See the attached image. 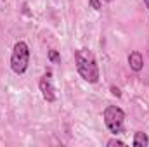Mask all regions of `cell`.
<instances>
[{
	"label": "cell",
	"instance_id": "7a4b0ae2",
	"mask_svg": "<svg viewBox=\"0 0 149 147\" xmlns=\"http://www.w3.org/2000/svg\"><path fill=\"white\" fill-rule=\"evenodd\" d=\"M30 66V47L26 42L19 40L14 43L12 47V54H10V69L12 73L21 76V74L26 73Z\"/></svg>",
	"mask_w": 149,
	"mask_h": 147
},
{
	"label": "cell",
	"instance_id": "277c9868",
	"mask_svg": "<svg viewBox=\"0 0 149 147\" xmlns=\"http://www.w3.org/2000/svg\"><path fill=\"white\" fill-rule=\"evenodd\" d=\"M38 88L42 92V97L43 101L47 102H56L57 95H56V87H54V81H52V71L47 69L45 73L42 74L40 81H38Z\"/></svg>",
	"mask_w": 149,
	"mask_h": 147
},
{
	"label": "cell",
	"instance_id": "52a82bcc",
	"mask_svg": "<svg viewBox=\"0 0 149 147\" xmlns=\"http://www.w3.org/2000/svg\"><path fill=\"white\" fill-rule=\"evenodd\" d=\"M49 61L50 62H61V55L57 50H49Z\"/></svg>",
	"mask_w": 149,
	"mask_h": 147
},
{
	"label": "cell",
	"instance_id": "9c48e42d",
	"mask_svg": "<svg viewBox=\"0 0 149 147\" xmlns=\"http://www.w3.org/2000/svg\"><path fill=\"white\" fill-rule=\"evenodd\" d=\"M88 5H90L94 10H101V9H102V3H101V0H88Z\"/></svg>",
	"mask_w": 149,
	"mask_h": 147
},
{
	"label": "cell",
	"instance_id": "4fadbf2b",
	"mask_svg": "<svg viewBox=\"0 0 149 147\" xmlns=\"http://www.w3.org/2000/svg\"><path fill=\"white\" fill-rule=\"evenodd\" d=\"M2 2H5V0H2Z\"/></svg>",
	"mask_w": 149,
	"mask_h": 147
},
{
	"label": "cell",
	"instance_id": "8fae6325",
	"mask_svg": "<svg viewBox=\"0 0 149 147\" xmlns=\"http://www.w3.org/2000/svg\"><path fill=\"white\" fill-rule=\"evenodd\" d=\"M144 5L148 7V10H149V0H144Z\"/></svg>",
	"mask_w": 149,
	"mask_h": 147
},
{
	"label": "cell",
	"instance_id": "5b68a950",
	"mask_svg": "<svg viewBox=\"0 0 149 147\" xmlns=\"http://www.w3.org/2000/svg\"><path fill=\"white\" fill-rule=\"evenodd\" d=\"M128 66H130V69L135 71V73L142 71V68H144V57H142V54L137 52V50L130 52V55H128Z\"/></svg>",
	"mask_w": 149,
	"mask_h": 147
},
{
	"label": "cell",
	"instance_id": "3957f363",
	"mask_svg": "<svg viewBox=\"0 0 149 147\" xmlns=\"http://www.w3.org/2000/svg\"><path fill=\"white\" fill-rule=\"evenodd\" d=\"M104 123L113 135H120L125 132V112L118 106H106L104 109Z\"/></svg>",
	"mask_w": 149,
	"mask_h": 147
},
{
	"label": "cell",
	"instance_id": "6da1fadb",
	"mask_svg": "<svg viewBox=\"0 0 149 147\" xmlns=\"http://www.w3.org/2000/svg\"><path fill=\"white\" fill-rule=\"evenodd\" d=\"M74 66L78 74L88 81V83H97L101 73H99V64L90 49H78L74 50Z\"/></svg>",
	"mask_w": 149,
	"mask_h": 147
},
{
	"label": "cell",
	"instance_id": "30bf717a",
	"mask_svg": "<svg viewBox=\"0 0 149 147\" xmlns=\"http://www.w3.org/2000/svg\"><path fill=\"white\" fill-rule=\"evenodd\" d=\"M111 94L116 95V97H121V92H120V88H116V87H111Z\"/></svg>",
	"mask_w": 149,
	"mask_h": 147
},
{
	"label": "cell",
	"instance_id": "ba28073f",
	"mask_svg": "<svg viewBox=\"0 0 149 147\" xmlns=\"http://www.w3.org/2000/svg\"><path fill=\"white\" fill-rule=\"evenodd\" d=\"M106 146L108 147H125V142H121V140H120V139H116V137H114V139H109V140H108V142H106Z\"/></svg>",
	"mask_w": 149,
	"mask_h": 147
},
{
	"label": "cell",
	"instance_id": "7c38bea8",
	"mask_svg": "<svg viewBox=\"0 0 149 147\" xmlns=\"http://www.w3.org/2000/svg\"><path fill=\"white\" fill-rule=\"evenodd\" d=\"M104 2H108V3H109V2H113V0H104Z\"/></svg>",
	"mask_w": 149,
	"mask_h": 147
},
{
	"label": "cell",
	"instance_id": "8992f818",
	"mask_svg": "<svg viewBox=\"0 0 149 147\" xmlns=\"http://www.w3.org/2000/svg\"><path fill=\"white\" fill-rule=\"evenodd\" d=\"M134 147H148L149 146V137L144 132H135L134 133V140H132Z\"/></svg>",
	"mask_w": 149,
	"mask_h": 147
}]
</instances>
